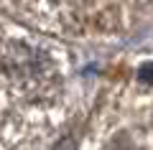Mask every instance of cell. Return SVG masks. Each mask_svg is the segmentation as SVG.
Masks as SVG:
<instances>
[{
	"label": "cell",
	"instance_id": "obj_1",
	"mask_svg": "<svg viewBox=\"0 0 153 150\" xmlns=\"http://www.w3.org/2000/svg\"><path fill=\"white\" fill-rule=\"evenodd\" d=\"M66 84V54L28 28L0 21V107L44 122L56 112Z\"/></svg>",
	"mask_w": 153,
	"mask_h": 150
},
{
	"label": "cell",
	"instance_id": "obj_3",
	"mask_svg": "<svg viewBox=\"0 0 153 150\" xmlns=\"http://www.w3.org/2000/svg\"><path fill=\"white\" fill-rule=\"evenodd\" d=\"M135 150H153V140H148V143H140V145H135Z\"/></svg>",
	"mask_w": 153,
	"mask_h": 150
},
{
	"label": "cell",
	"instance_id": "obj_2",
	"mask_svg": "<svg viewBox=\"0 0 153 150\" xmlns=\"http://www.w3.org/2000/svg\"><path fill=\"white\" fill-rule=\"evenodd\" d=\"M38 26L59 33H112L153 0H18Z\"/></svg>",
	"mask_w": 153,
	"mask_h": 150
}]
</instances>
